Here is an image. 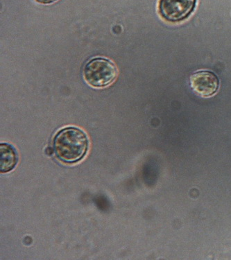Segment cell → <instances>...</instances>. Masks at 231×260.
<instances>
[{"instance_id": "cell-1", "label": "cell", "mask_w": 231, "mask_h": 260, "mask_svg": "<svg viewBox=\"0 0 231 260\" xmlns=\"http://www.w3.org/2000/svg\"><path fill=\"white\" fill-rule=\"evenodd\" d=\"M88 137L81 129L68 127L55 136L54 149L62 162L72 164L81 160L88 149Z\"/></svg>"}, {"instance_id": "cell-2", "label": "cell", "mask_w": 231, "mask_h": 260, "mask_svg": "<svg viewBox=\"0 0 231 260\" xmlns=\"http://www.w3.org/2000/svg\"><path fill=\"white\" fill-rule=\"evenodd\" d=\"M118 71L116 66L107 58H94L87 62L83 70V77L90 86L106 88L116 80Z\"/></svg>"}, {"instance_id": "cell-3", "label": "cell", "mask_w": 231, "mask_h": 260, "mask_svg": "<svg viewBox=\"0 0 231 260\" xmlns=\"http://www.w3.org/2000/svg\"><path fill=\"white\" fill-rule=\"evenodd\" d=\"M196 0H160L159 13L161 17L170 22H179L192 14Z\"/></svg>"}, {"instance_id": "cell-4", "label": "cell", "mask_w": 231, "mask_h": 260, "mask_svg": "<svg viewBox=\"0 0 231 260\" xmlns=\"http://www.w3.org/2000/svg\"><path fill=\"white\" fill-rule=\"evenodd\" d=\"M190 85L195 94L203 98H208L218 90L219 80L213 72L202 70L191 76Z\"/></svg>"}, {"instance_id": "cell-5", "label": "cell", "mask_w": 231, "mask_h": 260, "mask_svg": "<svg viewBox=\"0 0 231 260\" xmlns=\"http://www.w3.org/2000/svg\"><path fill=\"white\" fill-rule=\"evenodd\" d=\"M18 154L16 150L9 144L0 145V171L2 173L11 172L18 162Z\"/></svg>"}, {"instance_id": "cell-6", "label": "cell", "mask_w": 231, "mask_h": 260, "mask_svg": "<svg viewBox=\"0 0 231 260\" xmlns=\"http://www.w3.org/2000/svg\"><path fill=\"white\" fill-rule=\"evenodd\" d=\"M36 1L40 4H43V5H50V4L55 3L57 0H36Z\"/></svg>"}]
</instances>
